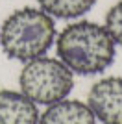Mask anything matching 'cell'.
<instances>
[{
    "instance_id": "obj_1",
    "label": "cell",
    "mask_w": 122,
    "mask_h": 124,
    "mask_svg": "<svg viewBox=\"0 0 122 124\" xmlns=\"http://www.w3.org/2000/svg\"><path fill=\"white\" fill-rule=\"evenodd\" d=\"M57 56L78 76L100 74L113 65L117 45L106 26L91 21H76L56 35Z\"/></svg>"
},
{
    "instance_id": "obj_2",
    "label": "cell",
    "mask_w": 122,
    "mask_h": 124,
    "mask_svg": "<svg viewBox=\"0 0 122 124\" xmlns=\"http://www.w3.org/2000/svg\"><path fill=\"white\" fill-rule=\"evenodd\" d=\"M56 41V22L41 8L13 11L0 28V46L9 59L31 61L45 56Z\"/></svg>"
},
{
    "instance_id": "obj_3",
    "label": "cell",
    "mask_w": 122,
    "mask_h": 124,
    "mask_svg": "<svg viewBox=\"0 0 122 124\" xmlns=\"http://www.w3.org/2000/svg\"><path fill=\"white\" fill-rule=\"evenodd\" d=\"M19 85L31 102L50 106L69 96L74 87V72L61 59L41 56L24 63Z\"/></svg>"
},
{
    "instance_id": "obj_4",
    "label": "cell",
    "mask_w": 122,
    "mask_h": 124,
    "mask_svg": "<svg viewBox=\"0 0 122 124\" xmlns=\"http://www.w3.org/2000/svg\"><path fill=\"white\" fill-rule=\"evenodd\" d=\"M87 106L102 124H122V78L98 80L87 94Z\"/></svg>"
},
{
    "instance_id": "obj_5",
    "label": "cell",
    "mask_w": 122,
    "mask_h": 124,
    "mask_svg": "<svg viewBox=\"0 0 122 124\" xmlns=\"http://www.w3.org/2000/svg\"><path fill=\"white\" fill-rule=\"evenodd\" d=\"M39 109L20 91H0V124H39Z\"/></svg>"
},
{
    "instance_id": "obj_6",
    "label": "cell",
    "mask_w": 122,
    "mask_h": 124,
    "mask_svg": "<svg viewBox=\"0 0 122 124\" xmlns=\"http://www.w3.org/2000/svg\"><path fill=\"white\" fill-rule=\"evenodd\" d=\"M39 124H96L91 108L78 100H59L39 115Z\"/></svg>"
},
{
    "instance_id": "obj_7",
    "label": "cell",
    "mask_w": 122,
    "mask_h": 124,
    "mask_svg": "<svg viewBox=\"0 0 122 124\" xmlns=\"http://www.w3.org/2000/svg\"><path fill=\"white\" fill-rule=\"evenodd\" d=\"M39 8L52 19H78L94 8L96 0H37Z\"/></svg>"
},
{
    "instance_id": "obj_8",
    "label": "cell",
    "mask_w": 122,
    "mask_h": 124,
    "mask_svg": "<svg viewBox=\"0 0 122 124\" xmlns=\"http://www.w3.org/2000/svg\"><path fill=\"white\" fill-rule=\"evenodd\" d=\"M106 30L109 31L111 39L117 46H122V0L113 4L106 13Z\"/></svg>"
}]
</instances>
